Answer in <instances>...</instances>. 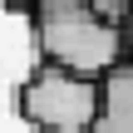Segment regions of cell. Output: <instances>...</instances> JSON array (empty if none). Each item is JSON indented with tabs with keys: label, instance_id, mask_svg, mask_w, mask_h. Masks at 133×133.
<instances>
[{
	"label": "cell",
	"instance_id": "277c9868",
	"mask_svg": "<svg viewBox=\"0 0 133 133\" xmlns=\"http://www.w3.org/2000/svg\"><path fill=\"white\" fill-rule=\"evenodd\" d=\"M123 54H128V64H133V5H128V20H123Z\"/></svg>",
	"mask_w": 133,
	"mask_h": 133
},
{
	"label": "cell",
	"instance_id": "3957f363",
	"mask_svg": "<svg viewBox=\"0 0 133 133\" xmlns=\"http://www.w3.org/2000/svg\"><path fill=\"white\" fill-rule=\"evenodd\" d=\"M94 133H133V64H118L104 74V109Z\"/></svg>",
	"mask_w": 133,
	"mask_h": 133
},
{
	"label": "cell",
	"instance_id": "5b68a950",
	"mask_svg": "<svg viewBox=\"0 0 133 133\" xmlns=\"http://www.w3.org/2000/svg\"><path fill=\"white\" fill-rule=\"evenodd\" d=\"M0 5H35V0H0Z\"/></svg>",
	"mask_w": 133,
	"mask_h": 133
},
{
	"label": "cell",
	"instance_id": "7a4b0ae2",
	"mask_svg": "<svg viewBox=\"0 0 133 133\" xmlns=\"http://www.w3.org/2000/svg\"><path fill=\"white\" fill-rule=\"evenodd\" d=\"M99 109H104V79L39 64L20 84V118L39 133H94Z\"/></svg>",
	"mask_w": 133,
	"mask_h": 133
},
{
	"label": "cell",
	"instance_id": "6da1fadb",
	"mask_svg": "<svg viewBox=\"0 0 133 133\" xmlns=\"http://www.w3.org/2000/svg\"><path fill=\"white\" fill-rule=\"evenodd\" d=\"M35 35L44 64L84 79H104L118 64H128L123 30L99 20L89 0H35Z\"/></svg>",
	"mask_w": 133,
	"mask_h": 133
}]
</instances>
